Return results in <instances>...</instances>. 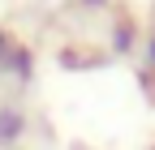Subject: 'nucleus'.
I'll use <instances>...</instances> for the list:
<instances>
[{"label":"nucleus","instance_id":"obj_1","mask_svg":"<svg viewBox=\"0 0 155 150\" xmlns=\"http://www.w3.org/2000/svg\"><path fill=\"white\" fill-rule=\"evenodd\" d=\"M13 129H17V120H13V116H5V120H0V142L13 137Z\"/></svg>","mask_w":155,"mask_h":150}]
</instances>
